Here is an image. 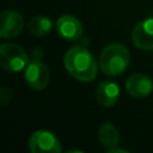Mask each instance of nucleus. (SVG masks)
<instances>
[{"label":"nucleus","instance_id":"obj_1","mask_svg":"<svg viewBox=\"0 0 153 153\" xmlns=\"http://www.w3.org/2000/svg\"><path fill=\"white\" fill-rule=\"evenodd\" d=\"M63 63L67 72L78 81L88 82L97 76L98 67L93 55L82 45L69 48L63 56Z\"/></svg>","mask_w":153,"mask_h":153},{"label":"nucleus","instance_id":"obj_2","mask_svg":"<svg viewBox=\"0 0 153 153\" xmlns=\"http://www.w3.org/2000/svg\"><path fill=\"white\" fill-rule=\"evenodd\" d=\"M130 54L123 44L112 43L106 45L99 55V68L110 76L121 75L128 67Z\"/></svg>","mask_w":153,"mask_h":153},{"label":"nucleus","instance_id":"obj_3","mask_svg":"<svg viewBox=\"0 0 153 153\" xmlns=\"http://www.w3.org/2000/svg\"><path fill=\"white\" fill-rule=\"evenodd\" d=\"M0 65L7 72H19L29 65V56L22 47L4 43L0 47Z\"/></svg>","mask_w":153,"mask_h":153},{"label":"nucleus","instance_id":"obj_4","mask_svg":"<svg viewBox=\"0 0 153 153\" xmlns=\"http://www.w3.org/2000/svg\"><path fill=\"white\" fill-rule=\"evenodd\" d=\"M29 149L32 153H60L62 151L59 139L48 130L33 131L27 141Z\"/></svg>","mask_w":153,"mask_h":153},{"label":"nucleus","instance_id":"obj_5","mask_svg":"<svg viewBox=\"0 0 153 153\" xmlns=\"http://www.w3.org/2000/svg\"><path fill=\"white\" fill-rule=\"evenodd\" d=\"M24 76L29 87L36 91H41L45 88L50 80V73L48 67L38 60L29 62V65L25 68Z\"/></svg>","mask_w":153,"mask_h":153},{"label":"nucleus","instance_id":"obj_6","mask_svg":"<svg viewBox=\"0 0 153 153\" xmlns=\"http://www.w3.org/2000/svg\"><path fill=\"white\" fill-rule=\"evenodd\" d=\"M131 42L140 50H153V18H147L135 25Z\"/></svg>","mask_w":153,"mask_h":153},{"label":"nucleus","instance_id":"obj_7","mask_svg":"<svg viewBox=\"0 0 153 153\" xmlns=\"http://www.w3.org/2000/svg\"><path fill=\"white\" fill-rule=\"evenodd\" d=\"M24 26L23 17L12 10H5L0 16V36L1 38H13L18 36Z\"/></svg>","mask_w":153,"mask_h":153},{"label":"nucleus","instance_id":"obj_8","mask_svg":"<svg viewBox=\"0 0 153 153\" xmlns=\"http://www.w3.org/2000/svg\"><path fill=\"white\" fill-rule=\"evenodd\" d=\"M56 31L61 37L68 41H79L84 35L81 22L71 14H63L57 19Z\"/></svg>","mask_w":153,"mask_h":153},{"label":"nucleus","instance_id":"obj_9","mask_svg":"<svg viewBox=\"0 0 153 153\" xmlns=\"http://www.w3.org/2000/svg\"><path fill=\"white\" fill-rule=\"evenodd\" d=\"M126 90L128 94L134 98H145L151 94L153 90V81L146 74L135 73L127 79Z\"/></svg>","mask_w":153,"mask_h":153},{"label":"nucleus","instance_id":"obj_10","mask_svg":"<svg viewBox=\"0 0 153 153\" xmlns=\"http://www.w3.org/2000/svg\"><path fill=\"white\" fill-rule=\"evenodd\" d=\"M120 98V87L117 84L105 80L102 81L96 90V99L104 108L114 106Z\"/></svg>","mask_w":153,"mask_h":153},{"label":"nucleus","instance_id":"obj_11","mask_svg":"<svg viewBox=\"0 0 153 153\" xmlns=\"http://www.w3.org/2000/svg\"><path fill=\"white\" fill-rule=\"evenodd\" d=\"M98 140L105 148H111L118 145L120 134L118 130L111 123H103L98 129Z\"/></svg>","mask_w":153,"mask_h":153},{"label":"nucleus","instance_id":"obj_12","mask_svg":"<svg viewBox=\"0 0 153 153\" xmlns=\"http://www.w3.org/2000/svg\"><path fill=\"white\" fill-rule=\"evenodd\" d=\"M53 27V24L48 17L44 16H36L31 18L27 23V30L33 35L38 37H44L48 33H50Z\"/></svg>","mask_w":153,"mask_h":153},{"label":"nucleus","instance_id":"obj_13","mask_svg":"<svg viewBox=\"0 0 153 153\" xmlns=\"http://www.w3.org/2000/svg\"><path fill=\"white\" fill-rule=\"evenodd\" d=\"M12 97H13L12 90L7 86H2L1 90H0V103H1V105L6 106L12 100Z\"/></svg>","mask_w":153,"mask_h":153},{"label":"nucleus","instance_id":"obj_14","mask_svg":"<svg viewBox=\"0 0 153 153\" xmlns=\"http://www.w3.org/2000/svg\"><path fill=\"white\" fill-rule=\"evenodd\" d=\"M108 152H109V153H116V152L126 153V152H128V151H127V149H124V148H117V147L115 146V147H111V148H109V149H108Z\"/></svg>","mask_w":153,"mask_h":153}]
</instances>
